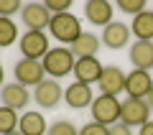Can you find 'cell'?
I'll return each mask as SVG.
<instances>
[{"instance_id": "10", "label": "cell", "mask_w": 153, "mask_h": 135, "mask_svg": "<svg viewBox=\"0 0 153 135\" xmlns=\"http://www.w3.org/2000/svg\"><path fill=\"white\" fill-rule=\"evenodd\" d=\"M64 102L69 105L71 110L92 107V102H94V92H92V87H89V84H82V82H71V84L64 89Z\"/></svg>"}, {"instance_id": "28", "label": "cell", "mask_w": 153, "mask_h": 135, "mask_svg": "<svg viewBox=\"0 0 153 135\" xmlns=\"http://www.w3.org/2000/svg\"><path fill=\"white\" fill-rule=\"evenodd\" d=\"M138 135H153V120H151V122H146V125H143V128L138 130Z\"/></svg>"}, {"instance_id": "1", "label": "cell", "mask_w": 153, "mask_h": 135, "mask_svg": "<svg viewBox=\"0 0 153 135\" xmlns=\"http://www.w3.org/2000/svg\"><path fill=\"white\" fill-rule=\"evenodd\" d=\"M74 66H76V56L71 54L69 46H56L44 59V69L49 79H64L66 74H74Z\"/></svg>"}, {"instance_id": "20", "label": "cell", "mask_w": 153, "mask_h": 135, "mask_svg": "<svg viewBox=\"0 0 153 135\" xmlns=\"http://www.w3.org/2000/svg\"><path fill=\"white\" fill-rule=\"evenodd\" d=\"M21 125V115L13 107H0V133H16Z\"/></svg>"}, {"instance_id": "21", "label": "cell", "mask_w": 153, "mask_h": 135, "mask_svg": "<svg viewBox=\"0 0 153 135\" xmlns=\"http://www.w3.org/2000/svg\"><path fill=\"white\" fill-rule=\"evenodd\" d=\"M18 41V26L13 18H0V46H10Z\"/></svg>"}, {"instance_id": "18", "label": "cell", "mask_w": 153, "mask_h": 135, "mask_svg": "<svg viewBox=\"0 0 153 135\" xmlns=\"http://www.w3.org/2000/svg\"><path fill=\"white\" fill-rule=\"evenodd\" d=\"M100 46H102V38L94 36V33H89V31H84L82 36H79V41H76L74 46H69V49H71V54H74L76 59H92V56H97Z\"/></svg>"}, {"instance_id": "2", "label": "cell", "mask_w": 153, "mask_h": 135, "mask_svg": "<svg viewBox=\"0 0 153 135\" xmlns=\"http://www.w3.org/2000/svg\"><path fill=\"white\" fill-rule=\"evenodd\" d=\"M51 36L56 41H61V46H74L82 36V21L74 16V13H61V16L51 18V26H49Z\"/></svg>"}, {"instance_id": "24", "label": "cell", "mask_w": 153, "mask_h": 135, "mask_svg": "<svg viewBox=\"0 0 153 135\" xmlns=\"http://www.w3.org/2000/svg\"><path fill=\"white\" fill-rule=\"evenodd\" d=\"M51 16H61V13H71V0H49L46 3Z\"/></svg>"}, {"instance_id": "19", "label": "cell", "mask_w": 153, "mask_h": 135, "mask_svg": "<svg viewBox=\"0 0 153 135\" xmlns=\"http://www.w3.org/2000/svg\"><path fill=\"white\" fill-rule=\"evenodd\" d=\"M130 31L135 33L138 41H153V10H143L140 16L133 18Z\"/></svg>"}, {"instance_id": "12", "label": "cell", "mask_w": 153, "mask_h": 135, "mask_svg": "<svg viewBox=\"0 0 153 135\" xmlns=\"http://www.w3.org/2000/svg\"><path fill=\"white\" fill-rule=\"evenodd\" d=\"M151 89H153L151 71H143V69H133V71H128V84H125L128 97H133V99H146Z\"/></svg>"}, {"instance_id": "16", "label": "cell", "mask_w": 153, "mask_h": 135, "mask_svg": "<svg viewBox=\"0 0 153 135\" xmlns=\"http://www.w3.org/2000/svg\"><path fill=\"white\" fill-rule=\"evenodd\" d=\"M128 59H130L133 69L151 71L153 69V41H135L128 49Z\"/></svg>"}, {"instance_id": "4", "label": "cell", "mask_w": 153, "mask_h": 135, "mask_svg": "<svg viewBox=\"0 0 153 135\" xmlns=\"http://www.w3.org/2000/svg\"><path fill=\"white\" fill-rule=\"evenodd\" d=\"M18 43H21V56L23 59H33V61H44L46 54L51 51L49 36L44 31H26Z\"/></svg>"}, {"instance_id": "17", "label": "cell", "mask_w": 153, "mask_h": 135, "mask_svg": "<svg viewBox=\"0 0 153 135\" xmlns=\"http://www.w3.org/2000/svg\"><path fill=\"white\" fill-rule=\"evenodd\" d=\"M23 135H49V125H46V117L36 110H26L21 115V125H18Z\"/></svg>"}, {"instance_id": "7", "label": "cell", "mask_w": 153, "mask_h": 135, "mask_svg": "<svg viewBox=\"0 0 153 135\" xmlns=\"http://www.w3.org/2000/svg\"><path fill=\"white\" fill-rule=\"evenodd\" d=\"M51 13L46 8V3H26L21 10V23L28 31H44L51 26Z\"/></svg>"}, {"instance_id": "25", "label": "cell", "mask_w": 153, "mask_h": 135, "mask_svg": "<svg viewBox=\"0 0 153 135\" xmlns=\"http://www.w3.org/2000/svg\"><path fill=\"white\" fill-rule=\"evenodd\" d=\"M79 135H110V128H105L100 122H87L79 128Z\"/></svg>"}, {"instance_id": "15", "label": "cell", "mask_w": 153, "mask_h": 135, "mask_svg": "<svg viewBox=\"0 0 153 135\" xmlns=\"http://www.w3.org/2000/svg\"><path fill=\"white\" fill-rule=\"evenodd\" d=\"M102 61L97 59V56H92V59H76V66H74V79L82 82V84H89L92 87L94 82H100V76H102Z\"/></svg>"}, {"instance_id": "8", "label": "cell", "mask_w": 153, "mask_h": 135, "mask_svg": "<svg viewBox=\"0 0 153 135\" xmlns=\"http://www.w3.org/2000/svg\"><path fill=\"white\" fill-rule=\"evenodd\" d=\"M100 94H110V97H117V94H123V89H125L128 84V74L120 69V66H105L102 69V76H100Z\"/></svg>"}, {"instance_id": "11", "label": "cell", "mask_w": 153, "mask_h": 135, "mask_svg": "<svg viewBox=\"0 0 153 135\" xmlns=\"http://www.w3.org/2000/svg\"><path fill=\"white\" fill-rule=\"evenodd\" d=\"M130 26H125L123 21H112L107 28H102V46H107V49L112 51H120L128 46V41H130Z\"/></svg>"}, {"instance_id": "30", "label": "cell", "mask_w": 153, "mask_h": 135, "mask_svg": "<svg viewBox=\"0 0 153 135\" xmlns=\"http://www.w3.org/2000/svg\"><path fill=\"white\" fill-rule=\"evenodd\" d=\"M5 135H23V133H21V130H16V133H5Z\"/></svg>"}, {"instance_id": "26", "label": "cell", "mask_w": 153, "mask_h": 135, "mask_svg": "<svg viewBox=\"0 0 153 135\" xmlns=\"http://www.w3.org/2000/svg\"><path fill=\"white\" fill-rule=\"evenodd\" d=\"M18 10H23V5L18 3V0H10V3H3V5H0V18H10L13 13H18Z\"/></svg>"}, {"instance_id": "9", "label": "cell", "mask_w": 153, "mask_h": 135, "mask_svg": "<svg viewBox=\"0 0 153 135\" xmlns=\"http://www.w3.org/2000/svg\"><path fill=\"white\" fill-rule=\"evenodd\" d=\"M61 97H64V89H61V84L56 79H44L36 89H33V99H36V105L41 110L56 107V105L61 102Z\"/></svg>"}, {"instance_id": "22", "label": "cell", "mask_w": 153, "mask_h": 135, "mask_svg": "<svg viewBox=\"0 0 153 135\" xmlns=\"http://www.w3.org/2000/svg\"><path fill=\"white\" fill-rule=\"evenodd\" d=\"M49 135H79V128L71 120H56L49 125Z\"/></svg>"}, {"instance_id": "6", "label": "cell", "mask_w": 153, "mask_h": 135, "mask_svg": "<svg viewBox=\"0 0 153 135\" xmlns=\"http://www.w3.org/2000/svg\"><path fill=\"white\" fill-rule=\"evenodd\" d=\"M151 112H153V110L148 107L146 99H133V97H128L125 102H123L120 122L130 125V128H143L146 122H151Z\"/></svg>"}, {"instance_id": "14", "label": "cell", "mask_w": 153, "mask_h": 135, "mask_svg": "<svg viewBox=\"0 0 153 135\" xmlns=\"http://www.w3.org/2000/svg\"><path fill=\"white\" fill-rule=\"evenodd\" d=\"M0 97H3V107L23 110L28 102H31L33 94L28 92V87L18 84V82H8V84H3V92H0Z\"/></svg>"}, {"instance_id": "29", "label": "cell", "mask_w": 153, "mask_h": 135, "mask_svg": "<svg viewBox=\"0 0 153 135\" xmlns=\"http://www.w3.org/2000/svg\"><path fill=\"white\" fill-rule=\"evenodd\" d=\"M146 102H148V107L153 110V89H151V92H148V97H146Z\"/></svg>"}, {"instance_id": "13", "label": "cell", "mask_w": 153, "mask_h": 135, "mask_svg": "<svg viewBox=\"0 0 153 135\" xmlns=\"http://www.w3.org/2000/svg\"><path fill=\"white\" fill-rule=\"evenodd\" d=\"M112 13H115V8L110 5L107 0H87V3H84V18H87L92 26L107 28L110 23H112Z\"/></svg>"}, {"instance_id": "27", "label": "cell", "mask_w": 153, "mask_h": 135, "mask_svg": "<svg viewBox=\"0 0 153 135\" xmlns=\"http://www.w3.org/2000/svg\"><path fill=\"white\" fill-rule=\"evenodd\" d=\"M110 135H135V133H133L130 125H125V122H115V125H110Z\"/></svg>"}, {"instance_id": "23", "label": "cell", "mask_w": 153, "mask_h": 135, "mask_svg": "<svg viewBox=\"0 0 153 135\" xmlns=\"http://www.w3.org/2000/svg\"><path fill=\"white\" fill-rule=\"evenodd\" d=\"M117 10L135 18V16H140L143 10H148V8H146V0H117Z\"/></svg>"}, {"instance_id": "5", "label": "cell", "mask_w": 153, "mask_h": 135, "mask_svg": "<svg viewBox=\"0 0 153 135\" xmlns=\"http://www.w3.org/2000/svg\"><path fill=\"white\" fill-rule=\"evenodd\" d=\"M13 74H16V82L23 87H38L46 76V69H44V61H33V59H21L16 61L13 66Z\"/></svg>"}, {"instance_id": "3", "label": "cell", "mask_w": 153, "mask_h": 135, "mask_svg": "<svg viewBox=\"0 0 153 135\" xmlns=\"http://www.w3.org/2000/svg\"><path fill=\"white\" fill-rule=\"evenodd\" d=\"M89 112H92V122H100L105 128H110V125L120 122L123 102L117 97H110V94H97L92 107H89Z\"/></svg>"}]
</instances>
